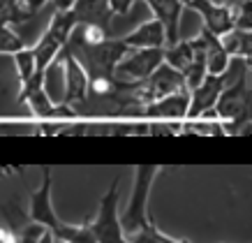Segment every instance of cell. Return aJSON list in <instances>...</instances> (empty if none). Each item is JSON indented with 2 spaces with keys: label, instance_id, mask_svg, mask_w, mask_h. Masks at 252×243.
Instances as JSON below:
<instances>
[{
  "label": "cell",
  "instance_id": "cell-1",
  "mask_svg": "<svg viewBox=\"0 0 252 243\" xmlns=\"http://www.w3.org/2000/svg\"><path fill=\"white\" fill-rule=\"evenodd\" d=\"M63 49L72 53L74 61L84 68L88 81L99 76H114L118 61L127 53V46L123 44V39H102L97 44H86L74 31Z\"/></svg>",
  "mask_w": 252,
  "mask_h": 243
},
{
  "label": "cell",
  "instance_id": "cell-5",
  "mask_svg": "<svg viewBox=\"0 0 252 243\" xmlns=\"http://www.w3.org/2000/svg\"><path fill=\"white\" fill-rule=\"evenodd\" d=\"M162 53L164 49H127V53L116 65L114 76L123 81H146L155 68L164 63Z\"/></svg>",
  "mask_w": 252,
  "mask_h": 243
},
{
  "label": "cell",
  "instance_id": "cell-17",
  "mask_svg": "<svg viewBox=\"0 0 252 243\" xmlns=\"http://www.w3.org/2000/svg\"><path fill=\"white\" fill-rule=\"evenodd\" d=\"M162 58H164V63H167L169 68H174L176 72L183 74L185 69L192 65V61H194V51H192V46H190V39H178L176 44L164 46Z\"/></svg>",
  "mask_w": 252,
  "mask_h": 243
},
{
  "label": "cell",
  "instance_id": "cell-32",
  "mask_svg": "<svg viewBox=\"0 0 252 243\" xmlns=\"http://www.w3.org/2000/svg\"><path fill=\"white\" fill-rule=\"evenodd\" d=\"M211 2H213V5H222V7H234V2H236V0H211Z\"/></svg>",
  "mask_w": 252,
  "mask_h": 243
},
{
  "label": "cell",
  "instance_id": "cell-23",
  "mask_svg": "<svg viewBox=\"0 0 252 243\" xmlns=\"http://www.w3.org/2000/svg\"><path fill=\"white\" fill-rule=\"evenodd\" d=\"M12 56H14V63H16L19 81H21V84H26V81H28V79L37 72V68H35V58H32V51H31V49H21V51L12 53Z\"/></svg>",
  "mask_w": 252,
  "mask_h": 243
},
{
  "label": "cell",
  "instance_id": "cell-12",
  "mask_svg": "<svg viewBox=\"0 0 252 243\" xmlns=\"http://www.w3.org/2000/svg\"><path fill=\"white\" fill-rule=\"evenodd\" d=\"M188 104H190V93L181 91L146 104L144 116L146 118H185L188 116Z\"/></svg>",
  "mask_w": 252,
  "mask_h": 243
},
{
  "label": "cell",
  "instance_id": "cell-18",
  "mask_svg": "<svg viewBox=\"0 0 252 243\" xmlns=\"http://www.w3.org/2000/svg\"><path fill=\"white\" fill-rule=\"evenodd\" d=\"M35 14L28 9L21 0H0V26H12V23H21Z\"/></svg>",
  "mask_w": 252,
  "mask_h": 243
},
{
  "label": "cell",
  "instance_id": "cell-13",
  "mask_svg": "<svg viewBox=\"0 0 252 243\" xmlns=\"http://www.w3.org/2000/svg\"><path fill=\"white\" fill-rule=\"evenodd\" d=\"M123 44L127 49H164L167 46V37H164V28L160 26V21H151L141 23L139 28L123 37Z\"/></svg>",
  "mask_w": 252,
  "mask_h": 243
},
{
  "label": "cell",
  "instance_id": "cell-14",
  "mask_svg": "<svg viewBox=\"0 0 252 243\" xmlns=\"http://www.w3.org/2000/svg\"><path fill=\"white\" fill-rule=\"evenodd\" d=\"M204 44V61H206V74L211 76H220L224 69H227V63H229V56L222 49L220 39L215 37L213 33H208L206 28H201V33L197 35Z\"/></svg>",
  "mask_w": 252,
  "mask_h": 243
},
{
  "label": "cell",
  "instance_id": "cell-22",
  "mask_svg": "<svg viewBox=\"0 0 252 243\" xmlns=\"http://www.w3.org/2000/svg\"><path fill=\"white\" fill-rule=\"evenodd\" d=\"M231 21L236 31H252V0H236L231 7Z\"/></svg>",
  "mask_w": 252,
  "mask_h": 243
},
{
  "label": "cell",
  "instance_id": "cell-24",
  "mask_svg": "<svg viewBox=\"0 0 252 243\" xmlns=\"http://www.w3.org/2000/svg\"><path fill=\"white\" fill-rule=\"evenodd\" d=\"M21 49H26L23 39L9 26H0V53H16Z\"/></svg>",
  "mask_w": 252,
  "mask_h": 243
},
{
  "label": "cell",
  "instance_id": "cell-20",
  "mask_svg": "<svg viewBox=\"0 0 252 243\" xmlns=\"http://www.w3.org/2000/svg\"><path fill=\"white\" fill-rule=\"evenodd\" d=\"M74 28H77V21H74L72 12H54L51 23H49V33H51L54 37H58L63 44H67V39Z\"/></svg>",
  "mask_w": 252,
  "mask_h": 243
},
{
  "label": "cell",
  "instance_id": "cell-19",
  "mask_svg": "<svg viewBox=\"0 0 252 243\" xmlns=\"http://www.w3.org/2000/svg\"><path fill=\"white\" fill-rule=\"evenodd\" d=\"M21 102H26V104H28V109H31L37 118H51V114H54V106H56V102L49 98V93H46L44 88L32 91V93H28V95H23Z\"/></svg>",
  "mask_w": 252,
  "mask_h": 243
},
{
  "label": "cell",
  "instance_id": "cell-11",
  "mask_svg": "<svg viewBox=\"0 0 252 243\" xmlns=\"http://www.w3.org/2000/svg\"><path fill=\"white\" fill-rule=\"evenodd\" d=\"M222 88H224L222 86V76H211V74L204 76V81L190 91V104H188V116L185 118H199L206 109H213Z\"/></svg>",
  "mask_w": 252,
  "mask_h": 243
},
{
  "label": "cell",
  "instance_id": "cell-3",
  "mask_svg": "<svg viewBox=\"0 0 252 243\" xmlns=\"http://www.w3.org/2000/svg\"><path fill=\"white\" fill-rule=\"evenodd\" d=\"M95 243H130L121 229L118 218V183H111L109 192L99 202L97 218L88 225Z\"/></svg>",
  "mask_w": 252,
  "mask_h": 243
},
{
  "label": "cell",
  "instance_id": "cell-25",
  "mask_svg": "<svg viewBox=\"0 0 252 243\" xmlns=\"http://www.w3.org/2000/svg\"><path fill=\"white\" fill-rule=\"evenodd\" d=\"M130 243H185V241H174V239H167V236L160 234V232L151 225V227L141 229L139 234L132 236Z\"/></svg>",
  "mask_w": 252,
  "mask_h": 243
},
{
  "label": "cell",
  "instance_id": "cell-26",
  "mask_svg": "<svg viewBox=\"0 0 252 243\" xmlns=\"http://www.w3.org/2000/svg\"><path fill=\"white\" fill-rule=\"evenodd\" d=\"M46 232V227H42L39 222H31L14 236V243H37L42 239V234Z\"/></svg>",
  "mask_w": 252,
  "mask_h": 243
},
{
  "label": "cell",
  "instance_id": "cell-2",
  "mask_svg": "<svg viewBox=\"0 0 252 243\" xmlns=\"http://www.w3.org/2000/svg\"><path fill=\"white\" fill-rule=\"evenodd\" d=\"M158 172H160L158 165H139L134 169V188H132L130 204H127V211L118 215L121 218V229L127 241L134 234H139L141 229L151 227V220H148V192H151V185H153Z\"/></svg>",
  "mask_w": 252,
  "mask_h": 243
},
{
  "label": "cell",
  "instance_id": "cell-9",
  "mask_svg": "<svg viewBox=\"0 0 252 243\" xmlns=\"http://www.w3.org/2000/svg\"><path fill=\"white\" fill-rule=\"evenodd\" d=\"M69 12L74 16L77 26H95L102 31H107L114 19L109 0H77Z\"/></svg>",
  "mask_w": 252,
  "mask_h": 243
},
{
  "label": "cell",
  "instance_id": "cell-6",
  "mask_svg": "<svg viewBox=\"0 0 252 243\" xmlns=\"http://www.w3.org/2000/svg\"><path fill=\"white\" fill-rule=\"evenodd\" d=\"M31 218L51 232L61 227V218L56 215L51 204V169L46 167L42 169V185L31 195Z\"/></svg>",
  "mask_w": 252,
  "mask_h": 243
},
{
  "label": "cell",
  "instance_id": "cell-27",
  "mask_svg": "<svg viewBox=\"0 0 252 243\" xmlns=\"http://www.w3.org/2000/svg\"><path fill=\"white\" fill-rule=\"evenodd\" d=\"M109 5H111L114 14H127L130 7L134 5V0H109Z\"/></svg>",
  "mask_w": 252,
  "mask_h": 243
},
{
  "label": "cell",
  "instance_id": "cell-10",
  "mask_svg": "<svg viewBox=\"0 0 252 243\" xmlns=\"http://www.w3.org/2000/svg\"><path fill=\"white\" fill-rule=\"evenodd\" d=\"M188 7H192L201 19H204V28H206L208 33H213L215 37H220V35L229 33L231 28H234L229 7L213 5L211 0H190Z\"/></svg>",
  "mask_w": 252,
  "mask_h": 243
},
{
  "label": "cell",
  "instance_id": "cell-31",
  "mask_svg": "<svg viewBox=\"0 0 252 243\" xmlns=\"http://www.w3.org/2000/svg\"><path fill=\"white\" fill-rule=\"evenodd\" d=\"M37 243H56L54 234H51V229H46V232H44V234H42V239H39Z\"/></svg>",
  "mask_w": 252,
  "mask_h": 243
},
{
  "label": "cell",
  "instance_id": "cell-28",
  "mask_svg": "<svg viewBox=\"0 0 252 243\" xmlns=\"http://www.w3.org/2000/svg\"><path fill=\"white\" fill-rule=\"evenodd\" d=\"M51 2H54L56 12H69V9H72V5H74L77 0H51Z\"/></svg>",
  "mask_w": 252,
  "mask_h": 243
},
{
  "label": "cell",
  "instance_id": "cell-21",
  "mask_svg": "<svg viewBox=\"0 0 252 243\" xmlns=\"http://www.w3.org/2000/svg\"><path fill=\"white\" fill-rule=\"evenodd\" d=\"M51 234H54V239H58V241H63V243H95L91 229L77 227V225H63L61 222V227L54 229Z\"/></svg>",
  "mask_w": 252,
  "mask_h": 243
},
{
  "label": "cell",
  "instance_id": "cell-29",
  "mask_svg": "<svg viewBox=\"0 0 252 243\" xmlns=\"http://www.w3.org/2000/svg\"><path fill=\"white\" fill-rule=\"evenodd\" d=\"M148 132H153V135H171V132H176V130L164 128V125H151V128H148Z\"/></svg>",
  "mask_w": 252,
  "mask_h": 243
},
{
  "label": "cell",
  "instance_id": "cell-16",
  "mask_svg": "<svg viewBox=\"0 0 252 243\" xmlns=\"http://www.w3.org/2000/svg\"><path fill=\"white\" fill-rule=\"evenodd\" d=\"M218 39H220L222 49L227 51L229 58H245V61H250V56H252V31H236V28H231L229 33L220 35Z\"/></svg>",
  "mask_w": 252,
  "mask_h": 243
},
{
  "label": "cell",
  "instance_id": "cell-7",
  "mask_svg": "<svg viewBox=\"0 0 252 243\" xmlns=\"http://www.w3.org/2000/svg\"><path fill=\"white\" fill-rule=\"evenodd\" d=\"M63 79H65V93L61 104H74L88 98V76L84 68L74 61V56L63 49Z\"/></svg>",
  "mask_w": 252,
  "mask_h": 243
},
{
  "label": "cell",
  "instance_id": "cell-8",
  "mask_svg": "<svg viewBox=\"0 0 252 243\" xmlns=\"http://www.w3.org/2000/svg\"><path fill=\"white\" fill-rule=\"evenodd\" d=\"M146 5L153 12V19L160 21L164 28V37L167 46L178 42V26H181V14H183L185 5L181 0H146Z\"/></svg>",
  "mask_w": 252,
  "mask_h": 243
},
{
  "label": "cell",
  "instance_id": "cell-30",
  "mask_svg": "<svg viewBox=\"0 0 252 243\" xmlns=\"http://www.w3.org/2000/svg\"><path fill=\"white\" fill-rule=\"evenodd\" d=\"M23 5H26V7L28 9H32V12H37L39 7H42V5H44L46 0H21Z\"/></svg>",
  "mask_w": 252,
  "mask_h": 243
},
{
  "label": "cell",
  "instance_id": "cell-15",
  "mask_svg": "<svg viewBox=\"0 0 252 243\" xmlns=\"http://www.w3.org/2000/svg\"><path fill=\"white\" fill-rule=\"evenodd\" d=\"M63 46H65V44H63L58 37H54L49 31L39 37V42L31 49L32 58H35V68H37V72H44V74H46L49 65L58 58V53L63 51Z\"/></svg>",
  "mask_w": 252,
  "mask_h": 243
},
{
  "label": "cell",
  "instance_id": "cell-4",
  "mask_svg": "<svg viewBox=\"0 0 252 243\" xmlns=\"http://www.w3.org/2000/svg\"><path fill=\"white\" fill-rule=\"evenodd\" d=\"M181 91H185L183 74L176 72L174 68H169L167 63H162L160 68H155V72L146 81L137 84V100L141 106H146L155 102V100L167 98V95H174V93Z\"/></svg>",
  "mask_w": 252,
  "mask_h": 243
},
{
  "label": "cell",
  "instance_id": "cell-33",
  "mask_svg": "<svg viewBox=\"0 0 252 243\" xmlns=\"http://www.w3.org/2000/svg\"><path fill=\"white\" fill-rule=\"evenodd\" d=\"M181 2H183V5H188V2H190V0H181Z\"/></svg>",
  "mask_w": 252,
  "mask_h": 243
}]
</instances>
